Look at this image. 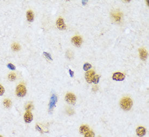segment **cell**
<instances>
[{
  "label": "cell",
  "mask_w": 149,
  "mask_h": 137,
  "mask_svg": "<svg viewBox=\"0 0 149 137\" xmlns=\"http://www.w3.org/2000/svg\"><path fill=\"white\" fill-rule=\"evenodd\" d=\"M120 104L121 107L123 110L125 111H129L131 110L133 105V102L131 98L129 97H125L121 100Z\"/></svg>",
  "instance_id": "6da1fadb"
},
{
  "label": "cell",
  "mask_w": 149,
  "mask_h": 137,
  "mask_svg": "<svg viewBox=\"0 0 149 137\" xmlns=\"http://www.w3.org/2000/svg\"><path fill=\"white\" fill-rule=\"evenodd\" d=\"M27 93L26 88L24 85H19L16 87V95L19 97H24L25 96Z\"/></svg>",
  "instance_id": "7a4b0ae2"
},
{
  "label": "cell",
  "mask_w": 149,
  "mask_h": 137,
  "mask_svg": "<svg viewBox=\"0 0 149 137\" xmlns=\"http://www.w3.org/2000/svg\"><path fill=\"white\" fill-rule=\"evenodd\" d=\"M65 100L71 105H75L76 102V97L74 94L71 93H67L65 96Z\"/></svg>",
  "instance_id": "3957f363"
},
{
  "label": "cell",
  "mask_w": 149,
  "mask_h": 137,
  "mask_svg": "<svg viewBox=\"0 0 149 137\" xmlns=\"http://www.w3.org/2000/svg\"><path fill=\"white\" fill-rule=\"evenodd\" d=\"M57 102V97L54 94H53L51 97L50 105H49V111L50 112H52L53 110V108L55 106V104Z\"/></svg>",
  "instance_id": "277c9868"
},
{
  "label": "cell",
  "mask_w": 149,
  "mask_h": 137,
  "mask_svg": "<svg viewBox=\"0 0 149 137\" xmlns=\"http://www.w3.org/2000/svg\"><path fill=\"white\" fill-rule=\"evenodd\" d=\"M95 75V72L94 71H88L85 73V79L87 82L89 83L92 82V80L93 76Z\"/></svg>",
  "instance_id": "5b68a950"
},
{
  "label": "cell",
  "mask_w": 149,
  "mask_h": 137,
  "mask_svg": "<svg viewBox=\"0 0 149 137\" xmlns=\"http://www.w3.org/2000/svg\"><path fill=\"white\" fill-rule=\"evenodd\" d=\"M125 76L124 74L120 72H116L113 74L112 79L117 81H122L125 79Z\"/></svg>",
  "instance_id": "8992f818"
},
{
  "label": "cell",
  "mask_w": 149,
  "mask_h": 137,
  "mask_svg": "<svg viewBox=\"0 0 149 137\" xmlns=\"http://www.w3.org/2000/svg\"><path fill=\"white\" fill-rule=\"evenodd\" d=\"M82 39L80 36H75L72 39V42L76 47H80L82 43Z\"/></svg>",
  "instance_id": "52a82bcc"
},
{
  "label": "cell",
  "mask_w": 149,
  "mask_h": 137,
  "mask_svg": "<svg viewBox=\"0 0 149 137\" xmlns=\"http://www.w3.org/2000/svg\"><path fill=\"white\" fill-rule=\"evenodd\" d=\"M33 119V116L32 112L30 111H27L24 115L25 121L26 123H31Z\"/></svg>",
  "instance_id": "ba28073f"
},
{
  "label": "cell",
  "mask_w": 149,
  "mask_h": 137,
  "mask_svg": "<svg viewBox=\"0 0 149 137\" xmlns=\"http://www.w3.org/2000/svg\"><path fill=\"white\" fill-rule=\"evenodd\" d=\"M57 25L58 29L60 30H64L66 29V25L62 18L60 17L57 21Z\"/></svg>",
  "instance_id": "9c48e42d"
},
{
  "label": "cell",
  "mask_w": 149,
  "mask_h": 137,
  "mask_svg": "<svg viewBox=\"0 0 149 137\" xmlns=\"http://www.w3.org/2000/svg\"><path fill=\"white\" fill-rule=\"evenodd\" d=\"M139 56L142 60H145L148 57V53L146 50L144 48L139 49Z\"/></svg>",
  "instance_id": "30bf717a"
},
{
  "label": "cell",
  "mask_w": 149,
  "mask_h": 137,
  "mask_svg": "<svg viewBox=\"0 0 149 137\" xmlns=\"http://www.w3.org/2000/svg\"><path fill=\"white\" fill-rule=\"evenodd\" d=\"M112 16L116 21H120L122 17V13L118 11H113L112 13Z\"/></svg>",
  "instance_id": "8fae6325"
},
{
  "label": "cell",
  "mask_w": 149,
  "mask_h": 137,
  "mask_svg": "<svg viewBox=\"0 0 149 137\" xmlns=\"http://www.w3.org/2000/svg\"><path fill=\"white\" fill-rule=\"evenodd\" d=\"M136 132L137 136L139 137H143L146 134V129L143 127H138L136 129Z\"/></svg>",
  "instance_id": "7c38bea8"
},
{
  "label": "cell",
  "mask_w": 149,
  "mask_h": 137,
  "mask_svg": "<svg viewBox=\"0 0 149 137\" xmlns=\"http://www.w3.org/2000/svg\"><path fill=\"white\" fill-rule=\"evenodd\" d=\"M89 131V127L87 125H83V126H80V129H79V132L82 134H86Z\"/></svg>",
  "instance_id": "4fadbf2b"
},
{
  "label": "cell",
  "mask_w": 149,
  "mask_h": 137,
  "mask_svg": "<svg viewBox=\"0 0 149 137\" xmlns=\"http://www.w3.org/2000/svg\"><path fill=\"white\" fill-rule=\"evenodd\" d=\"M27 18L29 22H33L34 20V14L32 10H28L27 13Z\"/></svg>",
  "instance_id": "5bb4252c"
},
{
  "label": "cell",
  "mask_w": 149,
  "mask_h": 137,
  "mask_svg": "<svg viewBox=\"0 0 149 137\" xmlns=\"http://www.w3.org/2000/svg\"><path fill=\"white\" fill-rule=\"evenodd\" d=\"M3 105L7 108H9L11 106V101L9 99H5L3 101Z\"/></svg>",
  "instance_id": "9a60e30c"
},
{
  "label": "cell",
  "mask_w": 149,
  "mask_h": 137,
  "mask_svg": "<svg viewBox=\"0 0 149 137\" xmlns=\"http://www.w3.org/2000/svg\"><path fill=\"white\" fill-rule=\"evenodd\" d=\"M11 48L14 51H19L20 50V46L17 43H14L11 46Z\"/></svg>",
  "instance_id": "2e32d148"
},
{
  "label": "cell",
  "mask_w": 149,
  "mask_h": 137,
  "mask_svg": "<svg viewBox=\"0 0 149 137\" xmlns=\"http://www.w3.org/2000/svg\"><path fill=\"white\" fill-rule=\"evenodd\" d=\"M91 68H92L91 64H90L88 63H86L83 64V70L86 72L88 71V70H89V69H90Z\"/></svg>",
  "instance_id": "e0dca14e"
},
{
  "label": "cell",
  "mask_w": 149,
  "mask_h": 137,
  "mask_svg": "<svg viewBox=\"0 0 149 137\" xmlns=\"http://www.w3.org/2000/svg\"><path fill=\"white\" fill-rule=\"evenodd\" d=\"M99 79H100V76L98 75H95L93 76L92 82H93L94 84H97V83H98L99 82Z\"/></svg>",
  "instance_id": "ac0fdd59"
},
{
  "label": "cell",
  "mask_w": 149,
  "mask_h": 137,
  "mask_svg": "<svg viewBox=\"0 0 149 137\" xmlns=\"http://www.w3.org/2000/svg\"><path fill=\"white\" fill-rule=\"evenodd\" d=\"M85 137H95V134L93 131H89L85 134Z\"/></svg>",
  "instance_id": "d6986e66"
},
{
  "label": "cell",
  "mask_w": 149,
  "mask_h": 137,
  "mask_svg": "<svg viewBox=\"0 0 149 137\" xmlns=\"http://www.w3.org/2000/svg\"><path fill=\"white\" fill-rule=\"evenodd\" d=\"M8 79H9V80H10V81H14L15 80V79H16L15 74H14V73H10L8 75Z\"/></svg>",
  "instance_id": "ffe728a7"
},
{
  "label": "cell",
  "mask_w": 149,
  "mask_h": 137,
  "mask_svg": "<svg viewBox=\"0 0 149 137\" xmlns=\"http://www.w3.org/2000/svg\"><path fill=\"white\" fill-rule=\"evenodd\" d=\"M43 55H45V57L47 58V59L50 60H53L52 56H51V55L50 54V53H48L47 52H43Z\"/></svg>",
  "instance_id": "44dd1931"
},
{
  "label": "cell",
  "mask_w": 149,
  "mask_h": 137,
  "mask_svg": "<svg viewBox=\"0 0 149 137\" xmlns=\"http://www.w3.org/2000/svg\"><path fill=\"white\" fill-rule=\"evenodd\" d=\"M4 92H5V89H4V87L0 85V96H3Z\"/></svg>",
  "instance_id": "7402d4cb"
},
{
  "label": "cell",
  "mask_w": 149,
  "mask_h": 137,
  "mask_svg": "<svg viewBox=\"0 0 149 137\" xmlns=\"http://www.w3.org/2000/svg\"><path fill=\"white\" fill-rule=\"evenodd\" d=\"M7 67L9 68V69H11V70H15L16 69V67L14 66V65H13V64H9L7 65Z\"/></svg>",
  "instance_id": "603a6c76"
},
{
  "label": "cell",
  "mask_w": 149,
  "mask_h": 137,
  "mask_svg": "<svg viewBox=\"0 0 149 137\" xmlns=\"http://www.w3.org/2000/svg\"><path fill=\"white\" fill-rule=\"evenodd\" d=\"M32 108H33V106L32 105H31V104H30V105L27 106V107H26V109H27V111H30V110H31V109Z\"/></svg>",
  "instance_id": "cb8c5ba5"
},
{
  "label": "cell",
  "mask_w": 149,
  "mask_h": 137,
  "mask_svg": "<svg viewBox=\"0 0 149 137\" xmlns=\"http://www.w3.org/2000/svg\"><path fill=\"white\" fill-rule=\"evenodd\" d=\"M69 75H70V76H71V77H72V78L73 77V75H74V72L72 71L71 69H69Z\"/></svg>",
  "instance_id": "d4e9b609"
},
{
  "label": "cell",
  "mask_w": 149,
  "mask_h": 137,
  "mask_svg": "<svg viewBox=\"0 0 149 137\" xmlns=\"http://www.w3.org/2000/svg\"><path fill=\"white\" fill-rule=\"evenodd\" d=\"M81 2H82V4H83V5L85 6L86 4H87L88 1H87V0H83V1H81Z\"/></svg>",
  "instance_id": "484cf974"
},
{
  "label": "cell",
  "mask_w": 149,
  "mask_h": 137,
  "mask_svg": "<svg viewBox=\"0 0 149 137\" xmlns=\"http://www.w3.org/2000/svg\"><path fill=\"white\" fill-rule=\"evenodd\" d=\"M0 137H2V136H0Z\"/></svg>",
  "instance_id": "4316f807"
}]
</instances>
